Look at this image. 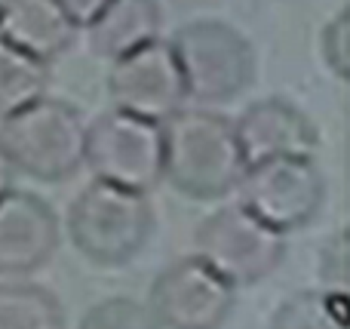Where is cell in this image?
<instances>
[{
  "mask_svg": "<svg viewBox=\"0 0 350 329\" xmlns=\"http://www.w3.org/2000/svg\"><path fill=\"white\" fill-rule=\"evenodd\" d=\"M163 127V179L191 200H221L237 191L246 160L234 120L209 108H181Z\"/></svg>",
  "mask_w": 350,
  "mask_h": 329,
  "instance_id": "obj_1",
  "label": "cell"
},
{
  "mask_svg": "<svg viewBox=\"0 0 350 329\" xmlns=\"http://www.w3.org/2000/svg\"><path fill=\"white\" fill-rule=\"evenodd\" d=\"M0 148L16 172L62 182L83 166L86 120L74 105L43 96L0 120Z\"/></svg>",
  "mask_w": 350,
  "mask_h": 329,
  "instance_id": "obj_2",
  "label": "cell"
},
{
  "mask_svg": "<svg viewBox=\"0 0 350 329\" xmlns=\"http://www.w3.org/2000/svg\"><path fill=\"white\" fill-rule=\"evenodd\" d=\"M154 231V207L148 194L92 182L71 200L68 237L86 262L120 268L148 246Z\"/></svg>",
  "mask_w": 350,
  "mask_h": 329,
  "instance_id": "obj_3",
  "label": "cell"
},
{
  "mask_svg": "<svg viewBox=\"0 0 350 329\" xmlns=\"http://www.w3.org/2000/svg\"><path fill=\"white\" fill-rule=\"evenodd\" d=\"M170 47L178 59L187 98H193L200 108L234 102L255 80L252 43L221 18L181 25Z\"/></svg>",
  "mask_w": 350,
  "mask_h": 329,
  "instance_id": "obj_4",
  "label": "cell"
},
{
  "mask_svg": "<svg viewBox=\"0 0 350 329\" xmlns=\"http://www.w3.org/2000/svg\"><path fill=\"white\" fill-rule=\"evenodd\" d=\"M193 256L234 289L267 280L286 259V234L267 228L240 203L206 215L193 231Z\"/></svg>",
  "mask_w": 350,
  "mask_h": 329,
  "instance_id": "obj_5",
  "label": "cell"
},
{
  "mask_svg": "<svg viewBox=\"0 0 350 329\" xmlns=\"http://www.w3.org/2000/svg\"><path fill=\"white\" fill-rule=\"evenodd\" d=\"M83 163L96 182L151 194L163 182V127L126 111H105L86 123Z\"/></svg>",
  "mask_w": 350,
  "mask_h": 329,
  "instance_id": "obj_6",
  "label": "cell"
},
{
  "mask_svg": "<svg viewBox=\"0 0 350 329\" xmlns=\"http://www.w3.org/2000/svg\"><path fill=\"white\" fill-rule=\"evenodd\" d=\"M237 191L240 207H246L267 228L289 234L320 215L326 179L314 157H277L246 166Z\"/></svg>",
  "mask_w": 350,
  "mask_h": 329,
  "instance_id": "obj_7",
  "label": "cell"
},
{
  "mask_svg": "<svg viewBox=\"0 0 350 329\" xmlns=\"http://www.w3.org/2000/svg\"><path fill=\"white\" fill-rule=\"evenodd\" d=\"M234 305L237 289L197 256L166 265L148 293V311L160 329H221Z\"/></svg>",
  "mask_w": 350,
  "mask_h": 329,
  "instance_id": "obj_8",
  "label": "cell"
},
{
  "mask_svg": "<svg viewBox=\"0 0 350 329\" xmlns=\"http://www.w3.org/2000/svg\"><path fill=\"white\" fill-rule=\"evenodd\" d=\"M108 96L117 111L151 123H163L178 114L187 102V90L170 43L157 37L111 62Z\"/></svg>",
  "mask_w": 350,
  "mask_h": 329,
  "instance_id": "obj_9",
  "label": "cell"
},
{
  "mask_svg": "<svg viewBox=\"0 0 350 329\" xmlns=\"http://www.w3.org/2000/svg\"><path fill=\"white\" fill-rule=\"evenodd\" d=\"M62 244L55 209L31 191L10 188L0 197V274L25 277L53 262Z\"/></svg>",
  "mask_w": 350,
  "mask_h": 329,
  "instance_id": "obj_10",
  "label": "cell"
},
{
  "mask_svg": "<svg viewBox=\"0 0 350 329\" xmlns=\"http://www.w3.org/2000/svg\"><path fill=\"white\" fill-rule=\"evenodd\" d=\"M234 133L246 166L277 157H314L320 145L314 120L289 98H261L252 102L234 120Z\"/></svg>",
  "mask_w": 350,
  "mask_h": 329,
  "instance_id": "obj_11",
  "label": "cell"
},
{
  "mask_svg": "<svg viewBox=\"0 0 350 329\" xmlns=\"http://www.w3.org/2000/svg\"><path fill=\"white\" fill-rule=\"evenodd\" d=\"M80 25L59 0H0V40L49 65L77 40Z\"/></svg>",
  "mask_w": 350,
  "mask_h": 329,
  "instance_id": "obj_12",
  "label": "cell"
},
{
  "mask_svg": "<svg viewBox=\"0 0 350 329\" xmlns=\"http://www.w3.org/2000/svg\"><path fill=\"white\" fill-rule=\"evenodd\" d=\"M163 10L157 0H105L86 22L90 49L102 59H120L145 43L157 40Z\"/></svg>",
  "mask_w": 350,
  "mask_h": 329,
  "instance_id": "obj_13",
  "label": "cell"
},
{
  "mask_svg": "<svg viewBox=\"0 0 350 329\" xmlns=\"http://www.w3.org/2000/svg\"><path fill=\"white\" fill-rule=\"evenodd\" d=\"M0 329H65V311L46 287L0 283Z\"/></svg>",
  "mask_w": 350,
  "mask_h": 329,
  "instance_id": "obj_14",
  "label": "cell"
},
{
  "mask_svg": "<svg viewBox=\"0 0 350 329\" xmlns=\"http://www.w3.org/2000/svg\"><path fill=\"white\" fill-rule=\"evenodd\" d=\"M49 65L0 40V120L46 96Z\"/></svg>",
  "mask_w": 350,
  "mask_h": 329,
  "instance_id": "obj_15",
  "label": "cell"
},
{
  "mask_svg": "<svg viewBox=\"0 0 350 329\" xmlns=\"http://www.w3.org/2000/svg\"><path fill=\"white\" fill-rule=\"evenodd\" d=\"M271 329H350L347 326V295L326 289H301L289 295L273 311Z\"/></svg>",
  "mask_w": 350,
  "mask_h": 329,
  "instance_id": "obj_16",
  "label": "cell"
},
{
  "mask_svg": "<svg viewBox=\"0 0 350 329\" xmlns=\"http://www.w3.org/2000/svg\"><path fill=\"white\" fill-rule=\"evenodd\" d=\"M77 329H160L148 305L129 299V295H114L98 305H92L83 314Z\"/></svg>",
  "mask_w": 350,
  "mask_h": 329,
  "instance_id": "obj_17",
  "label": "cell"
},
{
  "mask_svg": "<svg viewBox=\"0 0 350 329\" xmlns=\"http://www.w3.org/2000/svg\"><path fill=\"white\" fill-rule=\"evenodd\" d=\"M320 49H323V62L335 77L347 80L350 77V12L341 10L338 16H332L326 22L320 34Z\"/></svg>",
  "mask_w": 350,
  "mask_h": 329,
  "instance_id": "obj_18",
  "label": "cell"
},
{
  "mask_svg": "<svg viewBox=\"0 0 350 329\" xmlns=\"http://www.w3.org/2000/svg\"><path fill=\"white\" fill-rule=\"evenodd\" d=\"M347 271H350V250H347V231H338L329 237L326 250L320 256V277L326 293L347 295Z\"/></svg>",
  "mask_w": 350,
  "mask_h": 329,
  "instance_id": "obj_19",
  "label": "cell"
},
{
  "mask_svg": "<svg viewBox=\"0 0 350 329\" xmlns=\"http://www.w3.org/2000/svg\"><path fill=\"white\" fill-rule=\"evenodd\" d=\"M59 3L65 6L68 16H71L77 25H86L98 12V6H102L105 0H59Z\"/></svg>",
  "mask_w": 350,
  "mask_h": 329,
  "instance_id": "obj_20",
  "label": "cell"
},
{
  "mask_svg": "<svg viewBox=\"0 0 350 329\" xmlns=\"http://www.w3.org/2000/svg\"><path fill=\"white\" fill-rule=\"evenodd\" d=\"M12 179H16V170H12V163L6 160L3 148H0V197H3L6 191L12 188Z\"/></svg>",
  "mask_w": 350,
  "mask_h": 329,
  "instance_id": "obj_21",
  "label": "cell"
}]
</instances>
